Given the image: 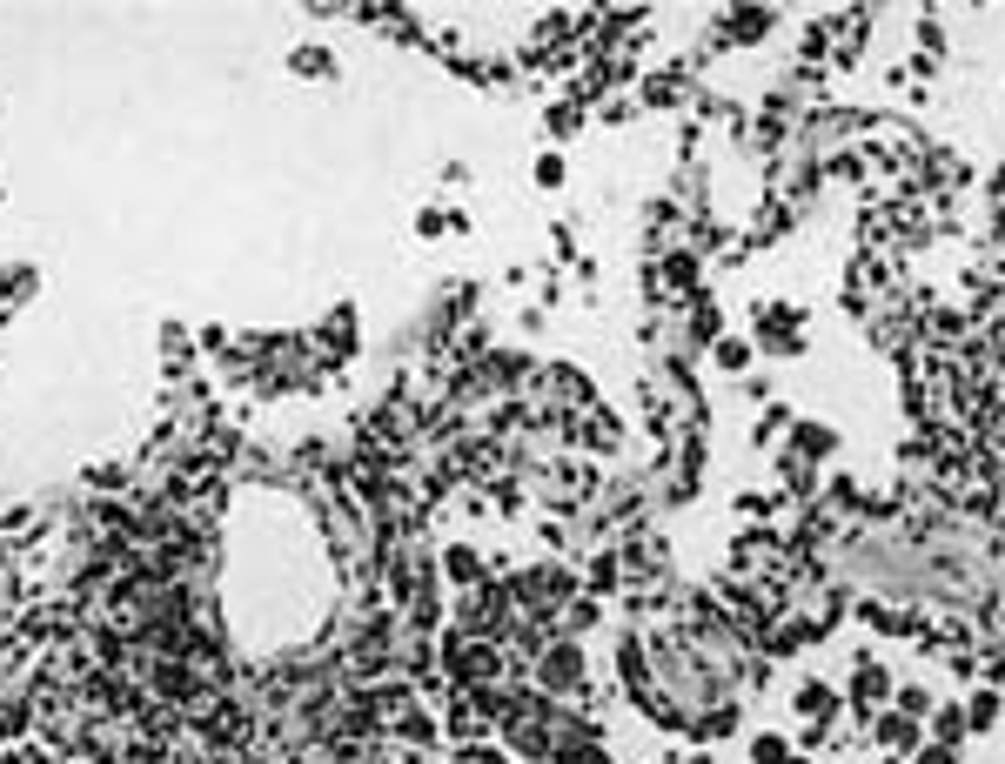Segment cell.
<instances>
[{
    "instance_id": "obj_1",
    "label": "cell",
    "mask_w": 1005,
    "mask_h": 764,
    "mask_svg": "<svg viewBox=\"0 0 1005 764\" xmlns=\"http://www.w3.org/2000/svg\"><path fill=\"white\" fill-rule=\"evenodd\" d=\"M443 664L463 677V684H483V677L496 671V651H490V644H469V637H449V644H443Z\"/></svg>"
},
{
    "instance_id": "obj_2",
    "label": "cell",
    "mask_w": 1005,
    "mask_h": 764,
    "mask_svg": "<svg viewBox=\"0 0 1005 764\" xmlns=\"http://www.w3.org/2000/svg\"><path fill=\"white\" fill-rule=\"evenodd\" d=\"M148 684H155V697H168V704H181V697H195V671H188L181 657H155V671H148Z\"/></svg>"
},
{
    "instance_id": "obj_3",
    "label": "cell",
    "mask_w": 1005,
    "mask_h": 764,
    "mask_svg": "<svg viewBox=\"0 0 1005 764\" xmlns=\"http://www.w3.org/2000/svg\"><path fill=\"white\" fill-rule=\"evenodd\" d=\"M577 677H583L577 644H550V651H543V684H550V691H577Z\"/></svg>"
},
{
    "instance_id": "obj_4",
    "label": "cell",
    "mask_w": 1005,
    "mask_h": 764,
    "mask_svg": "<svg viewBox=\"0 0 1005 764\" xmlns=\"http://www.w3.org/2000/svg\"><path fill=\"white\" fill-rule=\"evenodd\" d=\"M456 584H483V563H476V550H449V563H443Z\"/></svg>"
},
{
    "instance_id": "obj_5",
    "label": "cell",
    "mask_w": 1005,
    "mask_h": 764,
    "mask_svg": "<svg viewBox=\"0 0 1005 764\" xmlns=\"http://www.w3.org/2000/svg\"><path fill=\"white\" fill-rule=\"evenodd\" d=\"M289 68H302V74H322V68H329V54H322V47H295V54H289Z\"/></svg>"
},
{
    "instance_id": "obj_6",
    "label": "cell",
    "mask_w": 1005,
    "mask_h": 764,
    "mask_svg": "<svg viewBox=\"0 0 1005 764\" xmlns=\"http://www.w3.org/2000/svg\"><path fill=\"white\" fill-rule=\"evenodd\" d=\"M918 764H952V751H945V744H938V751H925V758H918Z\"/></svg>"
},
{
    "instance_id": "obj_7",
    "label": "cell",
    "mask_w": 1005,
    "mask_h": 764,
    "mask_svg": "<svg viewBox=\"0 0 1005 764\" xmlns=\"http://www.w3.org/2000/svg\"><path fill=\"white\" fill-rule=\"evenodd\" d=\"M463 764H496V758H463Z\"/></svg>"
}]
</instances>
